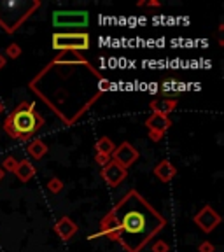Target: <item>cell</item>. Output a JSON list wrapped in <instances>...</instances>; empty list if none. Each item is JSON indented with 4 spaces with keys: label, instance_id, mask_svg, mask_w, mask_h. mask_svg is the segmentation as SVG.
<instances>
[{
    "label": "cell",
    "instance_id": "obj_5",
    "mask_svg": "<svg viewBox=\"0 0 224 252\" xmlns=\"http://www.w3.org/2000/svg\"><path fill=\"white\" fill-rule=\"evenodd\" d=\"M86 12H56L55 14V23L58 25H86Z\"/></svg>",
    "mask_w": 224,
    "mask_h": 252
},
{
    "label": "cell",
    "instance_id": "obj_1",
    "mask_svg": "<svg viewBox=\"0 0 224 252\" xmlns=\"http://www.w3.org/2000/svg\"><path fill=\"white\" fill-rule=\"evenodd\" d=\"M121 229V242L130 252H137L163 226V219L135 191L128 193L114 209Z\"/></svg>",
    "mask_w": 224,
    "mask_h": 252
},
{
    "label": "cell",
    "instance_id": "obj_3",
    "mask_svg": "<svg viewBox=\"0 0 224 252\" xmlns=\"http://www.w3.org/2000/svg\"><path fill=\"white\" fill-rule=\"evenodd\" d=\"M32 2H0V21L7 30H12L32 11Z\"/></svg>",
    "mask_w": 224,
    "mask_h": 252
},
{
    "label": "cell",
    "instance_id": "obj_2",
    "mask_svg": "<svg viewBox=\"0 0 224 252\" xmlns=\"http://www.w3.org/2000/svg\"><path fill=\"white\" fill-rule=\"evenodd\" d=\"M40 125H42V119L39 118L35 109L30 105H21L9 118L7 130L16 137H27V135H32L33 131L39 130Z\"/></svg>",
    "mask_w": 224,
    "mask_h": 252
},
{
    "label": "cell",
    "instance_id": "obj_4",
    "mask_svg": "<svg viewBox=\"0 0 224 252\" xmlns=\"http://www.w3.org/2000/svg\"><path fill=\"white\" fill-rule=\"evenodd\" d=\"M55 47L58 49H68V47H79V49H86L88 44V35H55Z\"/></svg>",
    "mask_w": 224,
    "mask_h": 252
},
{
    "label": "cell",
    "instance_id": "obj_6",
    "mask_svg": "<svg viewBox=\"0 0 224 252\" xmlns=\"http://www.w3.org/2000/svg\"><path fill=\"white\" fill-rule=\"evenodd\" d=\"M105 177L110 181V184H118V181L123 177V170H119L118 165H110L105 170Z\"/></svg>",
    "mask_w": 224,
    "mask_h": 252
}]
</instances>
